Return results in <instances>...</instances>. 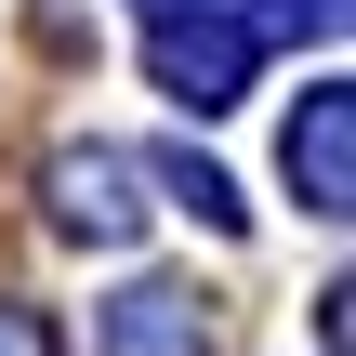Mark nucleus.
I'll return each instance as SVG.
<instances>
[{
    "instance_id": "2",
    "label": "nucleus",
    "mask_w": 356,
    "mask_h": 356,
    "mask_svg": "<svg viewBox=\"0 0 356 356\" xmlns=\"http://www.w3.org/2000/svg\"><path fill=\"white\" fill-rule=\"evenodd\" d=\"M291 185H304L317 211H343V185H356V106L343 92H317V106L291 119Z\"/></svg>"
},
{
    "instance_id": "1",
    "label": "nucleus",
    "mask_w": 356,
    "mask_h": 356,
    "mask_svg": "<svg viewBox=\"0 0 356 356\" xmlns=\"http://www.w3.org/2000/svg\"><path fill=\"white\" fill-rule=\"evenodd\" d=\"M159 79H172V106H238V79H251V26L238 13H159Z\"/></svg>"
},
{
    "instance_id": "3",
    "label": "nucleus",
    "mask_w": 356,
    "mask_h": 356,
    "mask_svg": "<svg viewBox=\"0 0 356 356\" xmlns=\"http://www.w3.org/2000/svg\"><path fill=\"white\" fill-rule=\"evenodd\" d=\"M106 356H198V291H119Z\"/></svg>"
},
{
    "instance_id": "5",
    "label": "nucleus",
    "mask_w": 356,
    "mask_h": 356,
    "mask_svg": "<svg viewBox=\"0 0 356 356\" xmlns=\"http://www.w3.org/2000/svg\"><path fill=\"white\" fill-rule=\"evenodd\" d=\"M0 356H53V330H40L26 304H0Z\"/></svg>"
},
{
    "instance_id": "4",
    "label": "nucleus",
    "mask_w": 356,
    "mask_h": 356,
    "mask_svg": "<svg viewBox=\"0 0 356 356\" xmlns=\"http://www.w3.org/2000/svg\"><path fill=\"white\" fill-rule=\"evenodd\" d=\"M119 185H132L119 159H53V198H66L79 238H132V198H119Z\"/></svg>"
}]
</instances>
